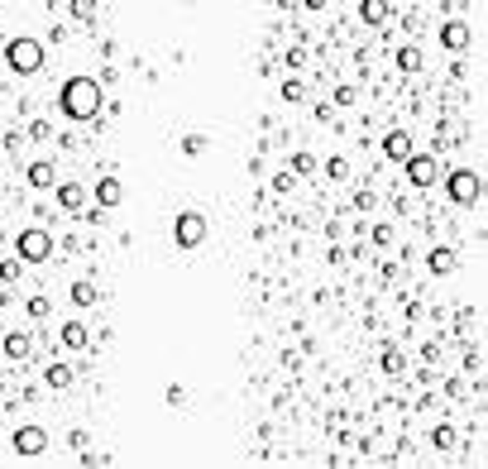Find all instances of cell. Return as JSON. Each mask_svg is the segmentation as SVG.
<instances>
[{"instance_id":"obj_14","label":"cell","mask_w":488,"mask_h":469,"mask_svg":"<svg viewBox=\"0 0 488 469\" xmlns=\"http://www.w3.org/2000/svg\"><path fill=\"white\" fill-rule=\"evenodd\" d=\"M29 350H34V345H29L24 331H10V335H5V355H10V359H29Z\"/></svg>"},{"instance_id":"obj_4","label":"cell","mask_w":488,"mask_h":469,"mask_svg":"<svg viewBox=\"0 0 488 469\" xmlns=\"http://www.w3.org/2000/svg\"><path fill=\"white\" fill-rule=\"evenodd\" d=\"M173 240H178L182 249H196V244L206 240V216H201V211H182V216L173 220Z\"/></svg>"},{"instance_id":"obj_6","label":"cell","mask_w":488,"mask_h":469,"mask_svg":"<svg viewBox=\"0 0 488 469\" xmlns=\"http://www.w3.org/2000/svg\"><path fill=\"white\" fill-rule=\"evenodd\" d=\"M48 450V431L43 426H19L14 431V455H43Z\"/></svg>"},{"instance_id":"obj_22","label":"cell","mask_w":488,"mask_h":469,"mask_svg":"<svg viewBox=\"0 0 488 469\" xmlns=\"http://www.w3.org/2000/svg\"><path fill=\"white\" fill-rule=\"evenodd\" d=\"M306 173H316V158H311V154H297L293 158V178H306Z\"/></svg>"},{"instance_id":"obj_27","label":"cell","mask_w":488,"mask_h":469,"mask_svg":"<svg viewBox=\"0 0 488 469\" xmlns=\"http://www.w3.org/2000/svg\"><path fill=\"white\" fill-rule=\"evenodd\" d=\"M29 134L34 139H48V120H29Z\"/></svg>"},{"instance_id":"obj_21","label":"cell","mask_w":488,"mask_h":469,"mask_svg":"<svg viewBox=\"0 0 488 469\" xmlns=\"http://www.w3.org/2000/svg\"><path fill=\"white\" fill-rule=\"evenodd\" d=\"M206 144H211L206 134H182V154H187V158H192V154H206Z\"/></svg>"},{"instance_id":"obj_12","label":"cell","mask_w":488,"mask_h":469,"mask_svg":"<svg viewBox=\"0 0 488 469\" xmlns=\"http://www.w3.org/2000/svg\"><path fill=\"white\" fill-rule=\"evenodd\" d=\"M24 178H29L34 187H53V178H58V173H53V163H48V158H39V163H29V168H24Z\"/></svg>"},{"instance_id":"obj_19","label":"cell","mask_w":488,"mask_h":469,"mask_svg":"<svg viewBox=\"0 0 488 469\" xmlns=\"http://www.w3.org/2000/svg\"><path fill=\"white\" fill-rule=\"evenodd\" d=\"M48 388H72V369H67V364H48Z\"/></svg>"},{"instance_id":"obj_20","label":"cell","mask_w":488,"mask_h":469,"mask_svg":"<svg viewBox=\"0 0 488 469\" xmlns=\"http://www.w3.org/2000/svg\"><path fill=\"white\" fill-rule=\"evenodd\" d=\"M431 441H436V450H455V446H460V431H455V426H436Z\"/></svg>"},{"instance_id":"obj_7","label":"cell","mask_w":488,"mask_h":469,"mask_svg":"<svg viewBox=\"0 0 488 469\" xmlns=\"http://www.w3.org/2000/svg\"><path fill=\"white\" fill-rule=\"evenodd\" d=\"M407 178H412L416 187H431V183L441 178V163L426 158V154H412V158H407Z\"/></svg>"},{"instance_id":"obj_15","label":"cell","mask_w":488,"mask_h":469,"mask_svg":"<svg viewBox=\"0 0 488 469\" xmlns=\"http://www.w3.org/2000/svg\"><path fill=\"white\" fill-rule=\"evenodd\" d=\"M441 43H445V48H465V43H469V29H465V24H455V19H450V24H445V29H441Z\"/></svg>"},{"instance_id":"obj_10","label":"cell","mask_w":488,"mask_h":469,"mask_svg":"<svg viewBox=\"0 0 488 469\" xmlns=\"http://www.w3.org/2000/svg\"><path fill=\"white\" fill-rule=\"evenodd\" d=\"M426 269H431V273H455V269H460V254H455V249H431V254H426Z\"/></svg>"},{"instance_id":"obj_26","label":"cell","mask_w":488,"mask_h":469,"mask_svg":"<svg viewBox=\"0 0 488 469\" xmlns=\"http://www.w3.org/2000/svg\"><path fill=\"white\" fill-rule=\"evenodd\" d=\"M301 96H306L301 82H283V101H301Z\"/></svg>"},{"instance_id":"obj_9","label":"cell","mask_w":488,"mask_h":469,"mask_svg":"<svg viewBox=\"0 0 488 469\" xmlns=\"http://www.w3.org/2000/svg\"><path fill=\"white\" fill-rule=\"evenodd\" d=\"M383 154H388V158H402V163H407V158H412V134H407V129H392L388 139H383Z\"/></svg>"},{"instance_id":"obj_3","label":"cell","mask_w":488,"mask_h":469,"mask_svg":"<svg viewBox=\"0 0 488 469\" xmlns=\"http://www.w3.org/2000/svg\"><path fill=\"white\" fill-rule=\"evenodd\" d=\"M445 191H450L455 206H474V201H479V173H474V168H455V173L445 178Z\"/></svg>"},{"instance_id":"obj_23","label":"cell","mask_w":488,"mask_h":469,"mask_svg":"<svg viewBox=\"0 0 488 469\" xmlns=\"http://www.w3.org/2000/svg\"><path fill=\"white\" fill-rule=\"evenodd\" d=\"M402 350H383V374H402Z\"/></svg>"},{"instance_id":"obj_18","label":"cell","mask_w":488,"mask_h":469,"mask_svg":"<svg viewBox=\"0 0 488 469\" xmlns=\"http://www.w3.org/2000/svg\"><path fill=\"white\" fill-rule=\"evenodd\" d=\"M92 302H96V282L77 278L72 282V306H92Z\"/></svg>"},{"instance_id":"obj_16","label":"cell","mask_w":488,"mask_h":469,"mask_svg":"<svg viewBox=\"0 0 488 469\" xmlns=\"http://www.w3.org/2000/svg\"><path fill=\"white\" fill-rule=\"evenodd\" d=\"M397 67H402V72H416V67H421V48H416V43H402V48H397Z\"/></svg>"},{"instance_id":"obj_11","label":"cell","mask_w":488,"mask_h":469,"mask_svg":"<svg viewBox=\"0 0 488 469\" xmlns=\"http://www.w3.org/2000/svg\"><path fill=\"white\" fill-rule=\"evenodd\" d=\"M120 196H125L120 178H100V183H96V201L105 206V211H115V206H120Z\"/></svg>"},{"instance_id":"obj_28","label":"cell","mask_w":488,"mask_h":469,"mask_svg":"<svg viewBox=\"0 0 488 469\" xmlns=\"http://www.w3.org/2000/svg\"><path fill=\"white\" fill-rule=\"evenodd\" d=\"M374 201H379V196H374V191H354V206H359V211H369V206H374Z\"/></svg>"},{"instance_id":"obj_25","label":"cell","mask_w":488,"mask_h":469,"mask_svg":"<svg viewBox=\"0 0 488 469\" xmlns=\"http://www.w3.org/2000/svg\"><path fill=\"white\" fill-rule=\"evenodd\" d=\"M326 173H330V178H350V163H345V158H330Z\"/></svg>"},{"instance_id":"obj_17","label":"cell","mask_w":488,"mask_h":469,"mask_svg":"<svg viewBox=\"0 0 488 469\" xmlns=\"http://www.w3.org/2000/svg\"><path fill=\"white\" fill-rule=\"evenodd\" d=\"M359 14H364V24H383L392 10H388V0H364V10H359Z\"/></svg>"},{"instance_id":"obj_13","label":"cell","mask_w":488,"mask_h":469,"mask_svg":"<svg viewBox=\"0 0 488 469\" xmlns=\"http://www.w3.org/2000/svg\"><path fill=\"white\" fill-rule=\"evenodd\" d=\"M87 340H92V335H87L82 321H67V326H63V345H67V350H87Z\"/></svg>"},{"instance_id":"obj_30","label":"cell","mask_w":488,"mask_h":469,"mask_svg":"<svg viewBox=\"0 0 488 469\" xmlns=\"http://www.w3.org/2000/svg\"><path fill=\"white\" fill-rule=\"evenodd\" d=\"M369 235H374V244H388V240H392V230H388V225H374Z\"/></svg>"},{"instance_id":"obj_29","label":"cell","mask_w":488,"mask_h":469,"mask_svg":"<svg viewBox=\"0 0 488 469\" xmlns=\"http://www.w3.org/2000/svg\"><path fill=\"white\" fill-rule=\"evenodd\" d=\"M29 316H39V321H43V316H48V302H43V297H34V302H29Z\"/></svg>"},{"instance_id":"obj_5","label":"cell","mask_w":488,"mask_h":469,"mask_svg":"<svg viewBox=\"0 0 488 469\" xmlns=\"http://www.w3.org/2000/svg\"><path fill=\"white\" fill-rule=\"evenodd\" d=\"M48 254H53V235H48V230L34 225V230L19 235V259H24V264H43Z\"/></svg>"},{"instance_id":"obj_8","label":"cell","mask_w":488,"mask_h":469,"mask_svg":"<svg viewBox=\"0 0 488 469\" xmlns=\"http://www.w3.org/2000/svg\"><path fill=\"white\" fill-rule=\"evenodd\" d=\"M87 196H92V191L82 187V183H63V187H58V206H63V211H87Z\"/></svg>"},{"instance_id":"obj_2","label":"cell","mask_w":488,"mask_h":469,"mask_svg":"<svg viewBox=\"0 0 488 469\" xmlns=\"http://www.w3.org/2000/svg\"><path fill=\"white\" fill-rule=\"evenodd\" d=\"M5 63H10L19 77H29V72H39V67H43V43H39V39H29V34L10 39V43H5Z\"/></svg>"},{"instance_id":"obj_31","label":"cell","mask_w":488,"mask_h":469,"mask_svg":"<svg viewBox=\"0 0 488 469\" xmlns=\"http://www.w3.org/2000/svg\"><path fill=\"white\" fill-rule=\"evenodd\" d=\"M0 240H5V230H0Z\"/></svg>"},{"instance_id":"obj_1","label":"cell","mask_w":488,"mask_h":469,"mask_svg":"<svg viewBox=\"0 0 488 469\" xmlns=\"http://www.w3.org/2000/svg\"><path fill=\"white\" fill-rule=\"evenodd\" d=\"M100 110V82L96 77H67L63 82V115L67 120H92Z\"/></svg>"},{"instance_id":"obj_24","label":"cell","mask_w":488,"mask_h":469,"mask_svg":"<svg viewBox=\"0 0 488 469\" xmlns=\"http://www.w3.org/2000/svg\"><path fill=\"white\" fill-rule=\"evenodd\" d=\"M19 278V259H0V282H14Z\"/></svg>"}]
</instances>
